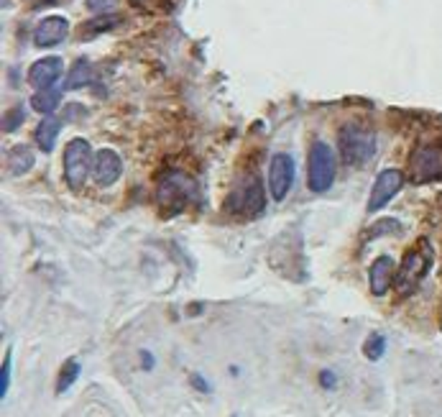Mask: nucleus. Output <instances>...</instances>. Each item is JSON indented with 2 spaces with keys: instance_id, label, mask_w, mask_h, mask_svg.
<instances>
[{
  "instance_id": "obj_23",
  "label": "nucleus",
  "mask_w": 442,
  "mask_h": 417,
  "mask_svg": "<svg viewBox=\"0 0 442 417\" xmlns=\"http://www.w3.org/2000/svg\"><path fill=\"white\" fill-rule=\"evenodd\" d=\"M23 121V116H21V108H16V110H11L6 118H3V129L6 131H16L18 129V123Z\"/></svg>"
},
{
  "instance_id": "obj_2",
  "label": "nucleus",
  "mask_w": 442,
  "mask_h": 417,
  "mask_svg": "<svg viewBox=\"0 0 442 417\" xmlns=\"http://www.w3.org/2000/svg\"><path fill=\"white\" fill-rule=\"evenodd\" d=\"M338 148L348 167H360L376 154V134L358 123H348L346 129H340Z\"/></svg>"
},
{
  "instance_id": "obj_11",
  "label": "nucleus",
  "mask_w": 442,
  "mask_h": 417,
  "mask_svg": "<svg viewBox=\"0 0 442 417\" xmlns=\"http://www.w3.org/2000/svg\"><path fill=\"white\" fill-rule=\"evenodd\" d=\"M123 172V161L121 156L113 151V148H103L95 154V164H92V174H95V182L100 187H108L113 182H118Z\"/></svg>"
},
{
  "instance_id": "obj_26",
  "label": "nucleus",
  "mask_w": 442,
  "mask_h": 417,
  "mask_svg": "<svg viewBox=\"0 0 442 417\" xmlns=\"http://www.w3.org/2000/svg\"><path fill=\"white\" fill-rule=\"evenodd\" d=\"M189 379H192V384L197 386L199 391H210V384H207V381H205V379H202V377H199V374H192V377H189Z\"/></svg>"
},
{
  "instance_id": "obj_22",
  "label": "nucleus",
  "mask_w": 442,
  "mask_h": 417,
  "mask_svg": "<svg viewBox=\"0 0 442 417\" xmlns=\"http://www.w3.org/2000/svg\"><path fill=\"white\" fill-rule=\"evenodd\" d=\"M116 6H118V0H87V8L97 16L108 13V11H113Z\"/></svg>"
},
{
  "instance_id": "obj_9",
  "label": "nucleus",
  "mask_w": 442,
  "mask_h": 417,
  "mask_svg": "<svg viewBox=\"0 0 442 417\" xmlns=\"http://www.w3.org/2000/svg\"><path fill=\"white\" fill-rule=\"evenodd\" d=\"M292 185H294V159H292L289 154L271 156V164H269L271 200L282 202V200L289 195V190H292Z\"/></svg>"
},
{
  "instance_id": "obj_20",
  "label": "nucleus",
  "mask_w": 442,
  "mask_h": 417,
  "mask_svg": "<svg viewBox=\"0 0 442 417\" xmlns=\"http://www.w3.org/2000/svg\"><path fill=\"white\" fill-rule=\"evenodd\" d=\"M386 351V338L381 333H371L363 343V356L368 361H378Z\"/></svg>"
},
{
  "instance_id": "obj_1",
  "label": "nucleus",
  "mask_w": 442,
  "mask_h": 417,
  "mask_svg": "<svg viewBox=\"0 0 442 417\" xmlns=\"http://www.w3.org/2000/svg\"><path fill=\"white\" fill-rule=\"evenodd\" d=\"M432 261H435V249H432V244H429L427 238H419L416 246H411L404 254L402 264H399L397 269V276H394V289H397L399 300L414 295V289L422 284L427 271L432 269Z\"/></svg>"
},
{
  "instance_id": "obj_15",
  "label": "nucleus",
  "mask_w": 442,
  "mask_h": 417,
  "mask_svg": "<svg viewBox=\"0 0 442 417\" xmlns=\"http://www.w3.org/2000/svg\"><path fill=\"white\" fill-rule=\"evenodd\" d=\"M8 172L13 174V177H21V174H26L28 169L33 167V151L28 146H16L8 151Z\"/></svg>"
},
{
  "instance_id": "obj_6",
  "label": "nucleus",
  "mask_w": 442,
  "mask_h": 417,
  "mask_svg": "<svg viewBox=\"0 0 442 417\" xmlns=\"http://www.w3.org/2000/svg\"><path fill=\"white\" fill-rule=\"evenodd\" d=\"M92 164H95V156H92L90 143L84 139H74V141L67 143L65 148V180L72 190H82L87 174H90Z\"/></svg>"
},
{
  "instance_id": "obj_17",
  "label": "nucleus",
  "mask_w": 442,
  "mask_h": 417,
  "mask_svg": "<svg viewBox=\"0 0 442 417\" xmlns=\"http://www.w3.org/2000/svg\"><path fill=\"white\" fill-rule=\"evenodd\" d=\"M90 62L87 59H77L74 65H72L70 75H67V82L65 87L67 90H79V87H84V85L90 82Z\"/></svg>"
},
{
  "instance_id": "obj_21",
  "label": "nucleus",
  "mask_w": 442,
  "mask_h": 417,
  "mask_svg": "<svg viewBox=\"0 0 442 417\" xmlns=\"http://www.w3.org/2000/svg\"><path fill=\"white\" fill-rule=\"evenodd\" d=\"M11 366H13V356L6 353V361L0 366V397L6 399L8 394V386H11Z\"/></svg>"
},
{
  "instance_id": "obj_27",
  "label": "nucleus",
  "mask_w": 442,
  "mask_h": 417,
  "mask_svg": "<svg viewBox=\"0 0 442 417\" xmlns=\"http://www.w3.org/2000/svg\"><path fill=\"white\" fill-rule=\"evenodd\" d=\"M141 361H143V369H151V366H154V356L146 351H141Z\"/></svg>"
},
{
  "instance_id": "obj_4",
  "label": "nucleus",
  "mask_w": 442,
  "mask_h": 417,
  "mask_svg": "<svg viewBox=\"0 0 442 417\" xmlns=\"http://www.w3.org/2000/svg\"><path fill=\"white\" fill-rule=\"evenodd\" d=\"M335 182V154L325 141H314L309 146L307 185L312 193H327Z\"/></svg>"
},
{
  "instance_id": "obj_16",
  "label": "nucleus",
  "mask_w": 442,
  "mask_h": 417,
  "mask_svg": "<svg viewBox=\"0 0 442 417\" xmlns=\"http://www.w3.org/2000/svg\"><path fill=\"white\" fill-rule=\"evenodd\" d=\"M62 103V92L57 87H49V90H36V95L31 97V108L41 116H52L54 110Z\"/></svg>"
},
{
  "instance_id": "obj_10",
  "label": "nucleus",
  "mask_w": 442,
  "mask_h": 417,
  "mask_svg": "<svg viewBox=\"0 0 442 417\" xmlns=\"http://www.w3.org/2000/svg\"><path fill=\"white\" fill-rule=\"evenodd\" d=\"M65 75V62L59 57H46L33 62L31 70H28V82L36 87V90H49L59 82V77Z\"/></svg>"
},
{
  "instance_id": "obj_14",
  "label": "nucleus",
  "mask_w": 442,
  "mask_h": 417,
  "mask_svg": "<svg viewBox=\"0 0 442 417\" xmlns=\"http://www.w3.org/2000/svg\"><path fill=\"white\" fill-rule=\"evenodd\" d=\"M59 131H62V121L54 116H44L41 118V123L36 126V134H33V139H36V146L41 148V151H52L54 143H57V136Z\"/></svg>"
},
{
  "instance_id": "obj_25",
  "label": "nucleus",
  "mask_w": 442,
  "mask_h": 417,
  "mask_svg": "<svg viewBox=\"0 0 442 417\" xmlns=\"http://www.w3.org/2000/svg\"><path fill=\"white\" fill-rule=\"evenodd\" d=\"M320 384L325 386V389H333V386H335V374L322 372V374H320Z\"/></svg>"
},
{
  "instance_id": "obj_18",
  "label": "nucleus",
  "mask_w": 442,
  "mask_h": 417,
  "mask_svg": "<svg viewBox=\"0 0 442 417\" xmlns=\"http://www.w3.org/2000/svg\"><path fill=\"white\" fill-rule=\"evenodd\" d=\"M79 372H82V369H79L77 359L65 361V366H62V372H59V379H57V394H65V391L77 381Z\"/></svg>"
},
{
  "instance_id": "obj_3",
  "label": "nucleus",
  "mask_w": 442,
  "mask_h": 417,
  "mask_svg": "<svg viewBox=\"0 0 442 417\" xmlns=\"http://www.w3.org/2000/svg\"><path fill=\"white\" fill-rule=\"evenodd\" d=\"M192 197H194L192 177H187V174H182V172H169L159 180V187H156V202H159L161 210L169 212V215L184 210Z\"/></svg>"
},
{
  "instance_id": "obj_24",
  "label": "nucleus",
  "mask_w": 442,
  "mask_h": 417,
  "mask_svg": "<svg viewBox=\"0 0 442 417\" xmlns=\"http://www.w3.org/2000/svg\"><path fill=\"white\" fill-rule=\"evenodd\" d=\"M384 231H399V223H394V220H389V223H378V228H373L371 236L376 238L378 233H384Z\"/></svg>"
},
{
  "instance_id": "obj_7",
  "label": "nucleus",
  "mask_w": 442,
  "mask_h": 417,
  "mask_svg": "<svg viewBox=\"0 0 442 417\" xmlns=\"http://www.w3.org/2000/svg\"><path fill=\"white\" fill-rule=\"evenodd\" d=\"M409 174L416 185L442 180V143H424L409 161Z\"/></svg>"
},
{
  "instance_id": "obj_13",
  "label": "nucleus",
  "mask_w": 442,
  "mask_h": 417,
  "mask_svg": "<svg viewBox=\"0 0 442 417\" xmlns=\"http://www.w3.org/2000/svg\"><path fill=\"white\" fill-rule=\"evenodd\" d=\"M394 276H397V264L391 256H378L368 269V284H371V292L376 297H384L386 292L394 284Z\"/></svg>"
},
{
  "instance_id": "obj_12",
  "label": "nucleus",
  "mask_w": 442,
  "mask_h": 417,
  "mask_svg": "<svg viewBox=\"0 0 442 417\" xmlns=\"http://www.w3.org/2000/svg\"><path fill=\"white\" fill-rule=\"evenodd\" d=\"M67 28H70L67 18H62V16H49V18H44L39 26L33 28V44L39 46V49L62 44L67 36Z\"/></svg>"
},
{
  "instance_id": "obj_5",
  "label": "nucleus",
  "mask_w": 442,
  "mask_h": 417,
  "mask_svg": "<svg viewBox=\"0 0 442 417\" xmlns=\"http://www.w3.org/2000/svg\"><path fill=\"white\" fill-rule=\"evenodd\" d=\"M263 205H266L263 187L253 174L238 182L231 190V197H228V212L241 215V218H253V215H258L263 210Z\"/></svg>"
},
{
  "instance_id": "obj_8",
  "label": "nucleus",
  "mask_w": 442,
  "mask_h": 417,
  "mask_svg": "<svg viewBox=\"0 0 442 417\" xmlns=\"http://www.w3.org/2000/svg\"><path fill=\"white\" fill-rule=\"evenodd\" d=\"M402 187H404V172H399V169H384V172L376 177V182H373L365 210L378 212L381 207H386L391 200L402 193Z\"/></svg>"
},
{
  "instance_id": "obj_19",
  "label": "nucleus",
  "mask_w": 442,
  "mask_h": 417,
  "mask_svg": "<svg viewBox=\"0 0 442 417\" xmlns=\"http://www.w3.org/2000/svg\"><path fill=\"white\" fill-rule=\"evenodd\" d=\"M118 16H113V13H103V16H97L95 21H90V23H84L82 26V39H92V36H97V33H105V31H110V28L116 26L118 23Z\"/></svg>"
}]
</instances>
